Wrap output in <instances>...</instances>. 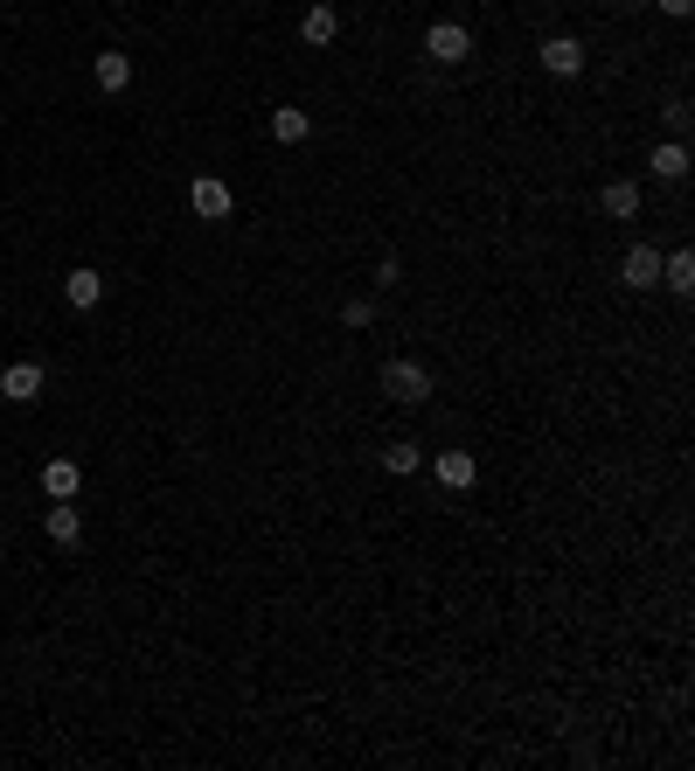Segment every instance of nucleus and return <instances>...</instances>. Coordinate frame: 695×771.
<instances>
[{
  "label": "nucleus",
  "mask_w": 695,
  "mask_h": 771,
  "mask_svg": "<svg viewBox=\"0 0 695 771\" xmlns=\"http://www.w3.org/2000/svg\"><path fill=\"white\" fill-rule=\"evenodd\" d=\"M43 535L56 542V550H77V535H84V515H77V501H49V515H43Z\"/></svg>",
  "instance_id": "obj_7"
},
{
  "label": "nucleus",
  "mask_w": 695,
  "mask_h": 771,
  "mask_svg": "<svg viewBox=\"0 0 695 771\" xmlns=\"http://www.w3.org/2000/svg\"><path fill=\"white\" fill-rule=\"evenodd\" d=\"M334 35H341V14H334V8H327V0H321V8H307V14H299V43H313V49H327V43H334Z\"/></svg>",
  "instance_id": "obj_11"
},
{
  "label": "nucleus",
  "mask_w": 695,
  "mask_h": 771,
  "mask_svg": "<svg viewBox=\"0 0 695 771\" xmlns=\"http://www.w3.org/2000/svg\"><path fill=\"white\" fill-rule=\"evenodd\" d=\"M424 56L431 63H466V56H474V28L466 22H431L424 28Z\"/></svg>",
  "instance_id": "obj_2"
},
{
  "label": "nucleus",
  "mask_w": 695,
  "mask_h": 771,
  "mask_svg": "<svg viewBox=\"0 0 695 771\" xmlns=\"http://www.w3.org/2000/svg\"><path fill=\"white\" fill-rule=\"evenodd\" d=\"M383 397L390 403H431V369L424 362H410V354H397V362H383Z\"/></svg>",
  "instance_id": "obj_1"
},
{
  "label": "nucleus",
  "mask_w": 695,
  "mask_h": 771,
  "mask_svg": "<svg viewBox=\"0 0 695 771\" xmlns=\"http://www.w3.org/2000/svg\"><path fill=\"white\" fill-rule=\"evenodd\" d=\"M688 8H695V0H661V14H674V22H682Z\"/></svg>",
  "instance_id": "obj_20"
},
{
  "label": "nucleus",
  "mask_w": 695,
  "mask_h": 771,
  "mask_svg": "<svg viewBox=\"0 0 695 771\" xmlns=\"http://www.w3.org/2000/svg\"><path fill=\"white\" fill-rule=\"evenodd\" d=\"M647 167H654V174H661V181H682V174H688V146H682V140L654 146V160H647Z\"/></svg>",
  "instance_id": "obj_16"
},
{
  "label": "nucleus",
  "mask_w": 695,
  "mask_h": 771,
  "mask_svg": "<svg viewBox=\"0 0 695 771\" xmlns=\"http://www.w3.org/2000/svg\"><path fill=\"white\" fill-rule=\"evenodd\" d=\"M661 286H668L674 299L695 292V257H688V251H668V257H661Z\"/></svg>",
  "instance_id": "obj_14"
},
{
  "label": "nucleus",
  "mask_w": 695,
  "mask_h": 771,
  "mask_svg": "<svg viewBox=\"0 0 695 771\" xmlns=\"http://www.w3.org/2000/svg\"><path fill=\"white\" fill-rule=\"evenodd\" d=\"M661 119H668V133H674V140H682V133H688V105H682V98H674V105L661 111Z\"/></svg>",
  "instance_id": "obj_19"
},
{
  "label": "nucleus",
  "mask_w": 695,
  "mask_h": 771,
  "mask_svg": "<svg viewBox=\"0 0 695 771\" xmlns=\"http://www.w3.org/2000/svg\"><path fill=\"white\" fill-rule=\"evenodd\" d=\"M383 466H390V473H418V466H424V445L390 438V445H383Z\"/></svg>",
  "instance_id": "obj_17"
},
{
  "label": "nucleus",
  "mask_w": 695,
  "mask_h": 771,
  "mask_svg": "<svg viewBox=\"0 0 695 771\" xmlns=\"http://www.w3.org/2000/svg\"><path fill=\"white\" fill-rule=\"evenodd\" d=\"M77 486H84L77 459H49V466H43V494H49V501H77Z\"/></svg>",
  "instance_id": "obj_13"
},
{
  "label": "nucleus",
  "mask_w": 695,
  "mask_h": 771,
  "mask_svg": "<svg viewBox=\"0 0 695 771\" xmlns=\"http://www.w3.org/2000/svg\"><path fill=\"white\" fill-rule=\"evenodd\" d=\"M369 320H375V299H348L341 306V327H369Z\"/></svg>",
  "instance_id": "obj_18"
},
{
  "label": "nucleus",
  "mask_w": 695,
  "mask_h": 771,
  "mask_svg": "<svg viewBox=\"0 0 695 771\" xmlns=\"http://www.w3.org/2000/svg\"><path fill=\"white\" fill-rule=\"evenodd\" d=\"M307 133H313V119H307L299 105H278V111H272V140H278V146H299Z\"/></svg>",
  "instance_id": "obj_15"
},
{
  "label": "nucleus",
  "mask_w": 695,
  "mask_h": 771,
  "mask_svg": "<svg viewBox=\"0 0 695 771\" xmlns=\"http://www.w3.org/2000/svg\"><path fill=\"white\" fill-rule=\"evenodd\" d=\"M542 70L550 77H577L585 70V43L577 35H542Z\"/></svg>",
  "instance_id": "obj_5"
},
{
  "label": "nucleus",
  "mask_w": 695,
  "mask_h": 771,
  "mask_svg": "<svg viewBox=\"0 0 695 771\" xmlns=\"http://www.w3.org/2000/svg\"><path fill=\"white\" fill-rule=\"evenodd\" d=\"M125 84H133V56H125V49H98V91H105V98H119Z\"/></svg>",
  "instance_id": "obj_12"
},
{
  "label": "nucleus",
  "mask_w": 695,
  "mask_h": 771,
  "mask_svg": "<svg viewBox=\"0 0 695 771\" xmlns=\"http://www.w3.org/2000/svg\"><path fill=\"white\" fill-rule=\"evenodd\" d=\"M431 473H439V486L466 494V486L480 480V459H474V453H439V459H431Z\"/></svg>",
  "instance_id": "obj_9"
},
{
  "label": "nucleus",
  "mask_w": 695,
  "mask_h": 771,
  "mask_svg": "<svg viewBox=\"0 0 695 771\" xmlns=\"http://www.w3.org/2000/svg\"><path fill=\"white\" fill-rule=\"evenodd\" d=\"M619 278H626L633 292H654L661 286V251H654V243H633V251L619 257Z\"/></svg>",
  "instance_id": "obj_4"
},
{
  "label": "nucleus",
  "mask_w": 695,
  "mask_h": 771,
  "mask_svg": "<svg viewBox=\"0 0 695 771\" xmlns=\"http://www.w3.org/2000/svg\"><path fill=\"white\" fill-rule=\"evenodd\" d=\"M598 209H606L612 222L640 216V181H606V188H598Z\"/></svg>",
  "instance_id": "obj_10"
},
{
  "label": "nucleus",
  "mask_w": 695,
  "mask_h": 771,
  "mask_svg": "<svg viewBox=\"0 0 695 771\" xmlns=\"http://www.w3.org/2000/svg\"><path fill=\"white\" fill-rule=\"evenodd\" d=\"M63 299H70L77 313H91V306H98V299H105V278H98V265H77V272H63Z\"/></svg>",
  "instance_id": "obj_8"
},
{
  "label": "nucleus",
  "mask_w": 695,
  "mask_h": 771,
  "mask_svg": "<svg viewBox=\"0 0 695 771\" xmlns=\"http://www.w3.org/2000/svg\"><path fill=\"white\" fill-rule=\"evenodd\" d=\"M188 202H195V216H202V222H230V209H237L230 181H216V174H195V188H188Z\"/></svg>",
  "instance_id": "obj_3"
},
{
  "label": "nucleus",
  "mask_w": 695,
  "mask_h": 771,
  "mask_svg": "<svg viewBox=\"0 0 695 771\" xmlns=\"http://www.w3.org/2000/svg\"><path fill=\"white\" fill-rule=\"evenodd\" d=\"M0 397H8V403H35V397H43V362H8V369H0Z\"/></svg>",
  "instance_id": "obj_6"
}]
</instances>
